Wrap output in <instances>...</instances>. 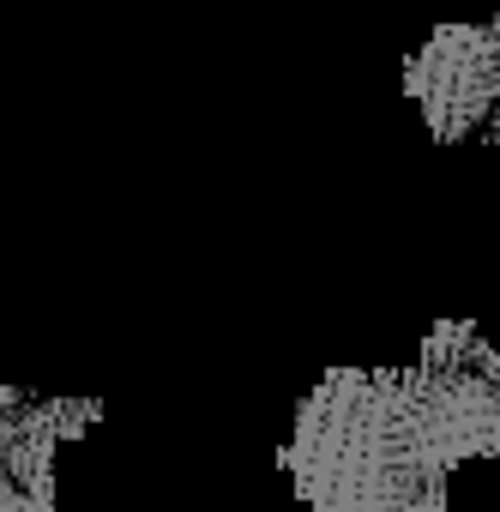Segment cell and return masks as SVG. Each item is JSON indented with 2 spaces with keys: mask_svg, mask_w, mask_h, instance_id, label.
Returning <instances> with one entry per match:
<instances>
[{
  "mask_svg": "<svg viewBox=\"0 0 500 512\" xmlns=\"http://www.w3.org/2000/svg\"><path fill=\"white\" fill-rule=\"evenodd\" d=\"M482 458H500V350L470 320H440L404 368H326L278 446L308 512H446Z\"/></svg>",
  "mask_w": 500,
  "mask_h": 512,
  "instance_id": "obj_1",
  "label": "cell"
},
{
  "mask_svg": "<svg viewBox=\"0 0 500 512\" xmlns=\"http://www.w3.org/2000/svg\"><path fill=\"white\" fill-rule=\"evenodd\" d=\"M404 97L434 145H500V19L428 31L404 61Z\"/></svg>",
  "mask_w": 500,
  "mask_h": 512,
  "instance_id": "obj_2",
  "label": "cell"
},
{
  "mask_svg": "<svg viewBox=\"0 0 500 512\" xmlns=\"http://www.w3.org/2000/svg\"><path fill=\"white\" fill-rule=\"evenodd\" d=\"M0 512H55V500L31 494V488L13 482V476H0Z\"/></svg>",
  "mask_w": 500,
  "mask_h": 512,
  "instance_id": "obj_3",
  "label": "cell"
}]
</instances>
